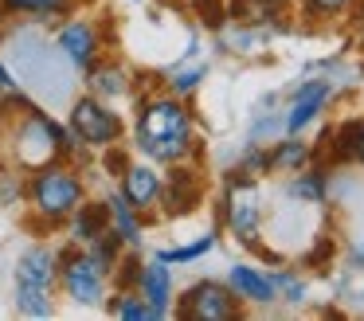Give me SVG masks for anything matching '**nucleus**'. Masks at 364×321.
Listing matches in <instances>:
<instances>
[{"instance_id": "f257e3e1", "label": "nucleus", "mask_w": 364, "mask_h": 321, "mask_svg": "<svg viewBox=\"0 0 364 321\" xmlns=\"http://www.w3.org/2000/svg\"><path fill=\"white\" fill-rule=\"evenodd\" d=\"M134 145L153 164H181L196 153V122L181 94L161 90L141 98L134 122Z\"/></svg>"}, {"instance_id": "f03ea898", "label": "nucleus", "mask_w": 364, "mask_h": 321, "mask_svg": "<svg viewBox=\"0 0 364 321\" xmlns=\"http://www.w3.org/2000/svg\"><path fill=\"white\" fill-rule=\"evenodd\" d=\"M24 200L43 227H63L71 211L87 200V184H82L79 169H71L67 161H51L32 169L24 184Z\"/></svg>"}, {"instance_id": "7ed1b4c3", "label": "nucleus", "mask_w": 364, "mask_h": 321, "mask_svg": "<svg viewBox=\"0 0 364 321\" xmlns=\"http://www.w3.org/2000/svg\"><path fill=\"white\" fill-rule=\"evenodd\" d=\"M55 286H59V251L48 247V243H32L16 258V270H12L16 313H24V317H51L55 313V302H51Z\"/></svg>"}, {"instance_id": "20e7f679", "label": "nucleus", "mask_w": 364, "mask_h": 321, "mask_svg": "<svg viewBox=\"0 0 364 321\" xmlns=\"http://www.w3.org/2000/svg\"><path fill=\"white\" fill-rule=\"evenodd\" d=\"M16 161L24 164L28 172L40 169V164H51V161H63V157H75L79 153V141L71 137L67 125H59L51 114H43L40 106H28L24 114H16Z\"/></svg>"}, {"instance_id": "39448f33", "label": "nucleus", "mask_w": 364, "mask_h": 321, "mask_svg": "<svg viewBox=\"0 0 364 321\" xmlns=\"http://www.w3.org/2000/svg\"><path fill=\"white\" fill-rule=\"evenodd\" d=\"M67 130L79 141L82 149H110L122 141L126 133V122L118 117V110H110V102H102L98 94H79L71 98V110H67Z\"/></svg>"}, {"instance_id": "423d86ee", "label": "nucleus", "mask_w": 364, "mask_h": 321, "mask_svg": "<svg viewBox=\"0 0 364 321\" xmlns=\"http://www.w3.org/2000/svg\"><path fill=\"white\" fill-rule=\"evenodd\" d=\"M59 290L75 305H102L106 294H110V274L95 263V255L87 247L67 243L59 251Z\"/></svg>"}, {"instance_id": "0eeeda50", "label": "nucleus", "mask_w": 364, "mask_h": 321, "mask_svg": "<svg viewBox=\"0 0 364 321\" xmlns=\"http://www.w3.org/2000/svg\"><path fill=\"white\" fill-rule=\"evenodd\" d=\"M173 302H176L173 313L181 321H235L243 313V302L231 294L228 282H196Z\"/></svg>"}, {"instance_id": "6e6552de", "label": "nucleus", "mask_w": 364, "mask_h": 321, "mask_svg": "<svg viewBox=\"0 0 364 321\" xmlns=\"http://www.w3.org/2000/svg\"><path fill=\"white\" fill-rule=\"evenodd\" d=\"M223 223L235 239L255 243L262 223V192L251 177H231L228 192H223Z\"/></svg>"}, {"instance_id": "1a4fd4ad", "label": "nucleus", "mask_w": 364, "mask_h": 321, "mask_svg": "<svg viewBox=\"0 0 364 321\" xmlns=\"http://www.w3.org/2000/svg\"><path fill=\"white\" fill-rule=\"evenodd\" d=\"M102 28H98L95 20H87V16H71V20L59 23L55 31V51L67 59V67L75 70H87L90 63L102 55Z\"/></svg>"}, {"instance_id": "9d476101", "label": "nucleus", "mask_w": 364, "mask_h": 321, "mask_svg": "<svg viewBox=\"0 0 364 321\" xmlns=\"http://www.w3.org/2000/svg\"><path fill=\"white\" fill-rule=\"evenodd\" d=\"M161 184H165V177L157 172L153 161H129L126 169L118 172V192L126 196V204L137 208L141 216H149L161 204Z\"/></svg>"}, {"instance_id": "9b49d317", "label": "nucleus", "mask_w": 364, "mask_h": 321, "mask_svg": "<svg viewBox=\"0 0 364 321\" xmlns=\"http://www.w3.org/2000/svg\"><path fill=\"white\" fill-rule=\"evenodd\" d=\"M204 200V177L188 164H173V172L161 184V204H165V216H188V211L200 208Z\"/></svg>"}, {"instance_id": "f8f14e48", "label": "nucleus", "mask_w": 364, "mask_h": 321, "mask_svg": "<svg viewBox=\"0 0 364 321\" xmlns=\"http://www.w3.org/2000/svg\"><path fill=\"white\" fill-rule=\"evenodd\" d=\"M137 294H141L145 305L153 310V321L168 317V313H173V298H176L168 263H161V258L141 263V274H137Z\"/></svg>"}, {"instance_id": "ddd939ff", "label": "nucleus", "mask_w": 364, "mask_h": 321, "mask_svg": "<svg viewBox=\"0 0 364 321\" xmlns=\"http://www.w3.org/2000/svg\"><path fill=\"white\" fill-rule=\"evenodd\" d=\"M333 98V83H325V78H314V83H306L298 94H294L290 110H286V133H301L309 130V125L317 122V114L325 110V102Z\"/></svg>"}, {"instance_id": "4468645a", "label": "nucleus", "mask_w": 364, "mask_h": 321, "mask_svg": "<svg viewBox=\"0 0 364 321\" xmlns=\"http://www.w3.org/2000/svg\"><path fill=\"white\" fill-rule=\"evenodd\" d=\"M228 286L239 302H251V305H274L278 302V290H274V278L262 274L259 266H247V263H235L228 270Z\"/></svg>"}, {"instance_id": "2eb2a0df", "label": "nucleus", "mask_w": 364, "mask_h": 321, "mask_svg": "<svg viewBox=\"0 0 364 321\" xmlns=\"http://www.w3.org/2000/svg\"><path fill=\"white\" fill-rule=\"evenodd\" d=\"M87 86H90V94H98L102 102H110V98H126V94L134 90V78H129L126 63L102 59V55H98V59L87 67Z\"/></svg>"}, {"instance_id": "dca6fc26", "label": "nucleus", "mask_w": 364, "mask_h": 321, "mask_svg": "<svg viewBox=\"0 0 364 321\" xmlns=\"http://www.w3.org/2000/svg\"><path fill=\"white\" fill-rule=\"evenodd\" d=\"M106 227H110V211H106V200H82L79 208L71 211V219H67V235H71V243H90L95 235H102Z\"/></svg>"}, {"instance_id": "f3484780", "label": "nucleus", "mask_w": 364, "mask_h": 321, "mask_svg": "<svg viewBox=\"0 0 364 321\" xmlns=\"http://www.w3.org/2000/svg\"><path fill=\"white\" fill-rule=\"evenodd\" d=\"M106 211H110V231H118V239L126 243V247H137L141 243V231H145V216L137 208H129L126 196L114 188L110 196H106Z\"/></svg>"}, {"instance_id": "a211bd4d", "label": "nucleus", "mask_w": 364, "mask_h": 321, "mask_svg": "<svg viewBox=\"0 0 364 321\" xmlns=\"http://www.w3.org/2000/svg\"><path fill=\"white\" fill-rule=\"evenodd\" d=\"M333 157L337 161H356L364 164V117H348V122L333 125Z\"/></svg>"}, {"instance_id": "6ab92c4d", "label": "nucleus", "mask_w": 364, "mask_h": 321, "mask_svg": "<svg viewBox=\"0 0 364 321\" xmlns=\"http://www.w3.org/2000/svg\"><path fill=\"white\" fill-rule=\"evenodd\" d=\"M4 16H28V20H55V16H71L79 0H0Z\"/></svg>"}, {"instance_id": "aec40b11", "label": "nucleus", "mask_w": 364, "mask_h": 321, "mask_svg": "<svg viewBox=\"0 0 364 321\" xmlns=\"http://www.w3.org/2000/svg\"><path fill=\"white\" fill-rule=\"evenodd\" d=\"M267 157H270V169H278V172H301L309 164V157H314V149H309L306 141H298V133H290V137L278 141Z\"/></svg>"}, {"instance_id": "412c9836", "label": "nucleus", "mask_w": 364, "mask_h": 321, "mask_svg": "<svg viewBox=\"0 0 364 321\" xmlns=\"http://www.w3.org/2000/svg\"><path fill=\"white\" fill-rule=\"evenodd\" d=\"M102 305L110 317H122V321H153V310L145 305V298L137 290H114V294H106Z\"/></svg>"}, {"instance_id": "4be33fe9", "label": "nucleus", "mask_w": 364, "mask_h": 321, "mask_svg": "<svg viewBox=\"0 0 364 321\" xmlns=\"http://www.w3.org/2000/svg\"><path fill=\"white\" fill-rule=\"evenodd\" d=\"M325 188H329V177L321 169H301L298 177L290 180V196H298L301 204H321Z\"/></svg>"}, {"instance_id": "5701e85b", "label": "nucleus", "mask_w": 364, "mask_h": 321, "mask_svg": "<svg viewBox=\"0 0 364 321\" xmlns=\"http://www.w3.org/2000/svg\"><path fill=\"white\" fill-rule=\"evenodd\" d=\"M215 247V235H200L196 243H184V247H168V251H157L161 263L168 266H181V263H196L200 255H208V251Z\"/></svg>"}, {"instance_id": "b1692460", "label": "nucleus", "mask_w": 364, "mask_h": 321, "mask_svg": "<svg viewBox=\"0 0 364 321\" xmlns=\"http://www.w3.org/2000/svg\"><path fill=\"white\" fill-rule=\"evenodd\" d=\"M141 263L145 258L129 255V251H122V258L114 263L110 278H114V290H137V274H141Z\"/></svg>"}, {"instance_id": "393cba45", "label": "nucleus", "mask_w": 364, "mask_h": 321, "mask_svg": "<svg viewBox=\"0 0 364 321\" xmlns=\"http://www.w3.org/2000/svg\"><path fill=\"white\" fill-rule=\"evenodd\" d=\"M204 78H208V63H196V67H176L173 78H168V90L184 98V94H192Z\"/></svg>"}, {"instance_id": "a878e982", "label": "nucleus", "mask_w": 364, "mask_h": 321, "mask_svg": "<svg viewBox=\"0 0 364 321\" xmlns=\"http://www.w3.org/2000/svg\"><path fill=\"white\" fill-rule=\"evenodd\" d=\"M298 4H301V12H306V16H314V20H325V16L348 12L356 0H298Z\"/></svg>"}, {"instance_id": "bb28decb", "label": "nucleus", "mask_w": 364, "mask_h": 321, "mask_svg": "<svg viewBox=\"0 0 364 321\" xmlns=\"http://www.w3.org/2000/svg\"><path fill=\"white\" fill-rule=\"evenodd\" d=\"M274 290L286 294V302H306V282L294 274H274Z\"/></svg>"}, {"instance_id": "cd10ccee", "label": "nucleus", "mask_w": 364, "mask_h": 321, "mask_svg": "<svg viewBox=\"0 0 364 321\" xmlns=\"http://www.w3.org/2000/svg\"><path fill=\"white\" fill-rule=\"evenodd\" d=\"M102 153H106V157H102V164H106V169H110V177H118V172H122V169H126V164H129V157H126V153H122V149H118V145H110V149H102Z\"/></svg>"}, {"instance_id": "c85d7f7f", "label": "nucleus", "mask_w": 364, "mask_h": 321, "mask_svg": "<svg viewBox=\"0 0 364 321\" xmlns=\"http://www.w3.org/2000/svg\"><path fill=\"white\" fill-rule=\"evenodd\" d=\"M356 8H360V16H356V47L364 51V0H356Z\"/></svg>"}, {"instance_id": "c756f323", "label": "nucleus", "mask_w": 364, "mask_h": 321, "mask_svg": "<svg viewBox=\"0 0 364 321\" xmlns=\"http://www.w3.org/2000/svg\"><path fill=\"white\" fill-rule=\"evenodd\" d=\"M12 86H16V75H12L4 63H0V90H12Z\"/></svg>"}, {"instance_id": "7c9ffc66", "label": "nucleus", "mask_w": 364, "mask_h": 321, "mask_svg": "<svg viewBox=\"0 0 364 321\" xmlns=\"http://www.w3.org/2000/svg\"><path fill=\"white\" fill-rule=\"evenodd\" d=\"M356 258H360V263H364V243H360V247H356Z\"/></svg>"}, {"instance_id": "2f4dec72", "label": "nucleus", "mask_w": 364, "mask_h": 321, "mask_svg": "<svg viewBox=\"0 0 364 321\" xmlns=\"http://www.w3.org/2000/svg\"><path fill=\"white\" fill-rule=\"evenodd\" d=\"M0 23H4V4H0Z\"/></svg>"}, {"instance_id": "473e14b6", "label": "nucleus", "mask_w": 364, "mask_h": 321, "mask_svg": "<svg viewBox=\"0 0 364 321\" xmlns=\"http://www.w3.org/2000/svg\"><path fill=\"white\" fill-rule=\"evenodd\" d=\"M274 4H290V0H274Z\"/></svg>"}, {"instance_id": "72a5a7b5", "label": "nucleus", "mask_w": 364, "mask_h": 321, "mask_svg": "<svg viewBox=\"0 0 364 321\" xmlns=\"http://www.w3.org/2000/svg\"><path fill=\"white\" fill-rule=\"evenodd\" d=\"M188 4H200V0H188Z\"/></svg>"}]
</instances>
